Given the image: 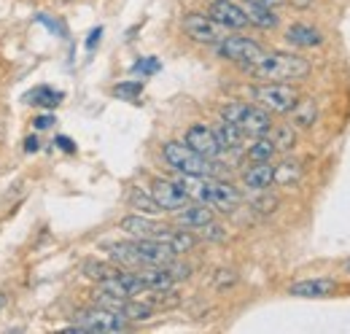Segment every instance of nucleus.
Masks as SVG:
<instances>
[{
	"instance_id": "f257e3e1",
	"label": "nucleus",
	"mask_w": 350,
	"mask_h": 334,
	"mask_svg": "<svg viewBox=\"0 0 350 334\" xmlns=\"http://www.w3.org/2000/svg\"><path fill=\"white\" fill-rule=\"evenodd\" d=\"M189 200H197L208 208H219V210H234L240 205V192L226 183V181H216L211 175H180L175 181Z\"/></svg>"
},
{
	"instance_id": "f03ea898",
	"label": "nucleus",
	"mask_w": 350,
	"mask_h": 334,
	"mask_svg": "<svg viewBox=\"0 0 350 334\" xmlns=\"http://www.w3.org/2000/svg\"><path fill=\"white\" fill-rule=\"evenodd\" d=\"M245 70L254 79H259V81L294 84L307 79L312 68H310V62H307L305 57H299V54H288V51H272V54H267L264 51L262 60L254 62V65H248Z\"/></svg>"
},
{
	"instance_id": "7ed1b4c3",
	"label": "nucleus",
	"mask_w": 350,
	"mask_h": 334,
	"mask_svg": "<svg viewBox=\"0 0 350 334\" xmlns=\"http://www.w3.org/2000/svg\"><path fill=\"white\" fill-rule=\"evenodd\" d=\"M221 116H224V122L234 125L243 135H248V138H262V135H269V129H272L269 111H264L262 105L229 103V105H224Z\"/></svg>"
},
{
	"instance_id": "20e7f679",
	"label": "nucleus",
	"mask_w": 350,
	"mask_h": 334,
	"mask_svg": "<svg viewBox=\"0 0 350 334\" xmlns=\"http://www.w3.org/2000/svg\"><path fill=\"white\" fill-rule=\"evenodd\" d=\"M251 97L256 100V105H262L264 111L272 114H288L294 108V103L299 100V92L294 84L280 81H262L259 86L251 89Z\"/></svg>"
},
{
	"instance_id": "39448f33",
	"label": "nucleus",
	"mask_w": 350,
	"mask_h": 334,
	"mask_svg": "<svg viewBox=\"0 0 350 334\" xmlns=\"http://www.w3.org/2000/svg\"><path fill=\"white\" fill-rule=\"evenodd\" d=\"M162 157L180 175H213V162L200 157L197 151H191L186 143H175V140L165 143Z\"/></svg>"
},
{
	"instance_id": "423d86ee",
	"label": "nucleus",
	"mask_w": 350,
	"mask_h": 334,
	"mask_svg": "<svg viewBox=\"0 0 350 334\" xmlns=\"http://www.w3.org/2000/svg\"><path fill=\"white\" fill-rule=\"evenodd\" d=\"M130 326V321H124L119 313L108 310V307H89V310H79L76 313V324L73 332H87V334H100V332H124Z\"/></svg>"
},
{
	"instance_id": "0eeeda50",
	"label": "nucleus",
	"mask_w": 350,
	"mask_h": 334,
	"mask_svg": "<svg viewBox=\"0 0 350 334\" xmlns=\"http://www.w3.org/2000/svg\"><path fill=\"white\" fill-rule=\"evenodd\" d=\"M216 51H219V57L229 60V62H237L243 68L259 62L264 57L262 46L256 41H251V38H243V36H226L221 43H216Z\"/></svg>"
},
{
	"instance_id": "6e6552de",
	"label": "nucleus",
	"mask_w": 350,
	"mask_h": 334,
	"mask_svg": "<svg viewBox=\"0 0 350 334\" xmlns=\"http://www.w3.org/2000/svg\"><path fill=\"white\" fill-rule=\"evenodd\" d=\"M183 30L191 41L208 43V46H216L229 36V30L224 25H219L213 16H205V14H186L183 16Z\"/></svg>"
},
{
	"instance_id": "1a4fd4ad",
	"label": "nucleus",
	"mask_w": 350,
	"mask_h": 334,
	"mask_svg": "<svg viewBox=\"0 0 350 334\" xmlns=\"http://www.w3.org/2000/svg\"><path fill=\"white\" fill-rule=\"evenodd\" d=\"M119 229H124L132 237L162 240V243H167V246L173 243V235H175V229L165 227V224H157V221H151V218H146V216H127V218H122V221H119Z\"/></svg>"
},
{
	"instance_id": "9d476101",
	"label": "nucleus",
	"mask_w": 350,
	"mask_h": 334,
	"mask_svg": "<svg viewBox=\"0 0 350 334\" xmlns=\"http://www.w3.org/2000/svg\"><path fill=\"white\" fill-rule=\"evenodd\" d=\"M130 246H132L135 259H137V267H143V264H170L175 256H178V253H175L167 243H162V240L135 237Z\"/></svg>"
},
{
	"instance_id": "9b49d317",
	"label": "nucleus",
	"mask_w": 350,
	"mask_h": 334,
	"mask_svg": "<svg viewBox=\"0 0 350 334\" xmlns=\"http://www.w3.org/2000/svg\"><path fill=\"white\" fill-rule=\"evenodd\" d=\"M191 151H197L200 157H205V159H216L221 154V146L219 140H216V132L211 129V127L205 125H194L186 129V140H183Z\"/></svg>"
},
{
	"instance_id": "f8f14e48",
	"label": "nucleus",
	"mask_w": 350,
	"mask_h": 334,
	"mask_svg": "<svg viewBox=\"0 0 350 334\" xmlns=\"http://www.w3.org/2000/svg\"><path fill=\"white\" fill-rule=\"evenodd\" d=\"M151 197L157 200V205L162 210H180L183 205H189V197H186V192L175 183V181H165V178H159V181H154L151 183Z\"/></svg>"
},
{
	"instance_id": "ddd939ff",
	"label": "nucleus",
	"mask_w": 350,
	"mask_h": 334,
	"mask_svg": "<svg viewBox=\"0 0 350 334\" xmlns=\"http://www.w3.org/2000/svg\"><path fill=\"white\" fill-rule=\"evenodd\" d=\"M211 16H213L219 25H224L226 30H243V27H248L245 8H240V5L232 3V0H213Z\"/></svg>"
},
{
	"instance_id": "4468645a",
	"label": "nucleus",
	"mask_w": 350,
	"mask_h": 334,
	"mask_svg": "<svg viewBox=\"0 0 350 334\" xmlns=\"http://www.w3.org/2000/svg\"><path fill=\"white\" fill-rule=\"evenodd\" d=\"M175 221H178V227H186V229H202L205 224L213 221V210L202 203L183 205L180 210H175Z\"/></svg>"
},
{
	"instance_id": "2eb2a0df",
	"label": "nucleus",
	"mask_w": 350,
	"mask_h": 334,
	"mask_svg": "<svg viewBox=\"0 0 350 334\" xmlns=\"http://www.w3.org/2000/svg\"><path fill=\"white\" fill-rule=\"evenodd\" d=\"M243 181L254 192H267L275 183V167L269 165V162H254V165L245 170Z\"/></svg>"
},
{
	"instance_id": "dca6fc26",
	"label": "nucleus",
	"mask_w": 350,
	"mask_h": 334,
	"mask_svg": "<svg viewBox=\"0 0 350 334\" xmlns=\"http://www.w3.org/2000/svg\"><path fill=\"white\" fill-rule=\"evenodd\" d=\"M337 289V283L332 278H312V281H299L294 283L288 294L294 296H307V299H318V296H329V294Z\"/></svg>"
},
{
	"instance_id": "f3484780",
	"label": "nucleus",
	"mask_w": 350,
	"mask_h": 334,
	"mask_svg": "<svg viewBox=\"0 0 350 334\" xmlns=\"http://www.w3.org/2000/svg\"><path fill=\"white\" fill-rule=\"evenodd\" d=\"M288 114H291V127L307 129V127L315 125V119H318V103L312 97H299Z\"/></svg>"
},
{
	"instance_id": "a211bd4d",
	"label": "nucleus",
	"mask_w": 350,
	"mask_h": 334,
	"mask_svg": "<svg viewBox=\"0 0 350 334\" xmlns=\"http://www.w3.org/2000/svg\"><path fill=\"white\" fill-rule=\"evenodd\" d=\"M286 38L288 43H294V46H299V49H310V46H321L323 43V36H321V30H315L312 25H291L288 27V33H286Z\"/></svg>"
},
{
	"instance_id": "6ab92c4d",
	"label": "nucleus",
	"mask_w": 350,
	"mask_h": 334,
	"mask_svg": "<svg viewBox=\"0 0 350 334\" xmlns=\"http://www.w3.org/2000/svg\"><path fill=\"white\" fill-rule=\"evenodd\" d=\"M213 132H216V140H219L221 151H240L243 143H245V135H243L234 125H229V122L216 125L213 127Z\"/></svg>"
},
{
	"instance_id": "aec40b11",
	"label": "nucleus",
	"mask_w": 350,
	"mask_h": 334,
	"mask_svg": "<svg viewBox=\"0 0 350 334\" xmlns=\"http://www.w3.org/2000/svg\"><path fill=\"white\" fill-rule=\"evenodd\" d=\"M245 16H248V25H256L262 30H272L278 25V14H272V8H264V5H256V3H248Z\"/></svg>"
},
{
	"instance_id": "412c9836",
	"label": "nucleus",
	"mask_w": 350,
	"mask_h": 334,
	"mask_svg": "<svg viewBox=\"0 0 350 334\" xmlns=\"http://www.w3.org/2000/svg\"><path fill=\"white\" fill-rule=\"evenodd\" d=\"M272 146H275V151H291L294 146H297V127L291 125H272Z\"/></svg>"
},
{
	"instance_id": "4be33fe9",
	"label": "nucleus",
	"mask_w": 350,
	"mask_h": 334,
	"mask_svg": "<svg viewBox=\"0 0 350 334\" xmlns=\"http://www.w3.org/2000/svg\"><path fill=\"white\" fill-rule=\"evenodd\" d=\"M62 92L59 89H51V86H36L30 94H27V103L33 105H41V108H57L62 103Z\"/></svg>"
},
{
	"instance_id": "5701e85b",
	"label": "nucleus",
	"mask_w": 350,
	"mask_h": 334,
	"mask_svg": "<svg viewBox=\"0 0 350 334\" xmlns=\"http://www.w3.org/2000/svg\"><path fill=\"white\" fill-rule=\"evenodd\" d=\"M299 178H302V167L297 162H283V165L275 167V183L278 186H294V183H299Z\"/></svg>"
},
{
	"instance_id": "b1692460",
	"label": "nucleus",
	"mask_w": 350,
	"mask_h": 334,
	"mask_svg": "<svg viewBox=\"0 0 350 334\" xmlns=\"http://www.w3.org/2000/svg\"><path fill=\"white\" fill-rule=\"evenodd\" d=\"M272 154H275V146H272V140L264 138V135L256 138V140L251 143V149H248V159H251V162H269Z\"/></svg>"
},
{
	"instance_id": "393cba45",
	"label": "nucleus",
	"mask_w": 350,
	"mask_h": 334,
	"mask_svg": "<svg viewBox=\"0 0 350 334\" xmlns=\"http://www.w3.org/2000/svg\"><path fill=\"white\" fill-rule=\"evenodd\" d=\"M84 272H87L89 278H94V281L100 283V281H108V278H113V275L119 272V267H111V264H100V261H87V264H84Z\"/></svg>"
},
{
	"instance_id": "a878e982",
	"label": "nucleus",
	"mask_w": 350,
	"mask_h": 334,
	"mask_svg": "<svg viewBox=\"0 0 350 334\" xmlns=\"http://www.w3.org/2000/svg\"><path fill=\"white\" fill-rule=\"evenodd\" d=\"M130 205L132 208H137L140 213H148V216H154V213H159V205H157V200L151 197V194H143V192H132L130 194Z\"/></svg>"
},
{
	"instance_id": "bb28decb",
	"label": "nucleus",
	"mask_w": 350,
	"mask_h": 334,
	"mask_svg": "<svg viewBox=\"0 0 350 334\" xmlns=\"http://www.w3.org/2000/svg\"><path fill=\"white\" fill-rule=\"evenodd\" d=\"M140 92H143V84L140 81H124L113 86V94H116L119 100H137Z\"/></svg>"
},
{
	"instance_id": "cd10ccee",
	"label": "nucleus",
	"mask_w": 350,
	"mask_h": 334,
	"mask_svg": "<svg viewBox=\"0 0 350 334\" xmlns=\"http://www.w3.org/2000/svg\"><path fill=\"white\" fill-rule=\"evenodd\" d=\"M135 73H140V76H151V73H157L159 70V62L157 60H140V62H135V68H132Z\"/></svg>"
},
{
	"instance_id": "c85d7f7f",
	"label": "nucleus",
	"mask_w": 350,
	"mask_h": 334,
	"mask_svg": "<svg viewBox=\"0 0 350 334\" xmlns=\"http://www.w3.org/2000/svg\"><path fill=\"white\" fill-rule=\"evenodd\" d=\"M54 122H57V119H54L51 114H41V116H36V119H33V127H36V129H49Z\"/></svg>"
},
{
	"instance_id": "c756f323",
	"label": "nucleus",
	"mask_w": 350,
	"mask_h": 334,
	"mask_svg": "<svg viewBox=\"0 0 350 334\" xmlns=\"http://www.w3.org/2000/svg\"><path fill=\"white\" fill-rule=\"evenodd\" d=\"M54 143H57V149H62V151H68V154H73V151H76V146H73V140H70V138H65V135H59V138H54Z\"/></svg>"
},
{
	"instance_id": "7c9ffc66",
	"label": "nucleus",
	"mask_w": 350,
	"mask_h": 334,
	"mask_svg": "<svg viewBox=\"0 0 350 334\" xmlns=\"http://www.w3.org/2000/svg\"><path fill=\"white\" fill-rule=\"evenodd\" d=\"M100 36H103V27H94V30L89 33V38H87V49H94V46L100 43Z\"/></svg>"
},
{
	"instance_id": "2f4dec72",
	"label": "nucleus",
	"mask_w": 350,
	"mask_h": 334,
	"mask_svg": "<svg viewBox=\"0 0 350 334\" xmlns=\"http://www.w3.org/2000/svg\"><path fill=\"white\" fill-rule=\"evenodd\" d=\"M248 3H256V5H264V8H278V5H283L286 0H248Z\"/></svg>"
},
{
	"instance_id": "473e14b6",
	"label": "nucleus",
	"mask_w": 350,
	"mask_h": 334,
	"mask_svg": "<svg viewBox=\"0 0 350 334\" xmlns=\"http://www.w3.org/2000/svg\"><path fill=\"white\" fill-rule=\"evenodd\" d=\"M38 149H41V146H38V138H27V140H25V151H27V154H33V151H38Z\"/></svg>"
},
{
	"instance_id": "72a5a7b5",
	"label": "nucleus",
	"mask_w": 350,
	"mask_h": 334,
	"mask_svg": "<svg viewBox=\"0 0 350 334\" xmlns=\"http://www.w3.org/2000/svg\"><path fill=\"white\" fill-rule=\"evenodd\" d=\"M3 302H5V296H3V294H0V307H3Z\"/></svg>"
},
{
	"instance_id": "f704fd0d",
	"label": "nucleus",
	"mask_w": 350,
	"mask_h": 334,
	"mask_svg": "<svg viewBox=\"0 0 350 334\" xmlns=\"http://www.w3.org/2000/svg\"><path fill=\"white\" fill-rule=\"evenodd\" d=\"M345 270H348V272H350V259H348V261H345Z\"/></svg>"
}]
</instances>
